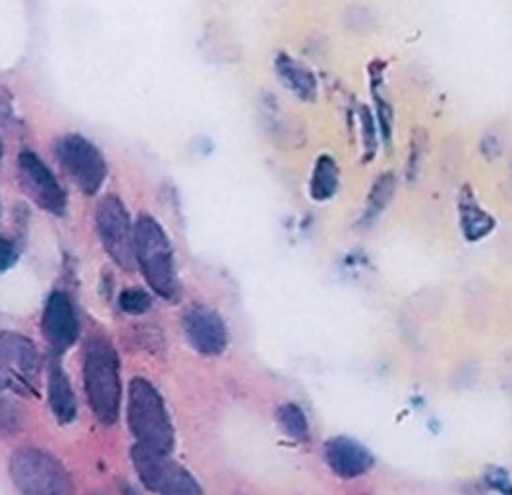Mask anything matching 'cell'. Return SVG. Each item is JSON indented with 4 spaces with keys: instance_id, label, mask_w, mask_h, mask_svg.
Wrapping results in <instances>:
<instances>
[{
    "instance_id": "1",
    "label": "cell",
    "mask_w": 512,
    "mask_h": 495,
    "mask_svg": "<svg viewBox=\"0 0 512 495\" xmlns=\"http://www.w3.org/2000/svg\"><path fill=\"white\" fill-rule=\"evenodd\" d=\"M84 387L95 418L113 426L120 414L122 379L113 343L101 335L91 337L84 349Z\"/></svg>"
},
{
    "instance_id": "2",
    "label": "cell",
    "mask_w": 512,
    "mask_h": 495,
    "mask_svg": "<svg viewBox=\"0 0 512 495\" xmlns=\"http://www.w3.org/2000/svg\"><path fill=\"white\" fill-rule=\"evenodd\" d=\"M134 252L145 283L165 300H176L180 285L174 265L171 240L163 227L149 215H142L134 225Z\"/></svg>"
},
{
    "instance_id": "3",
    "label": "cell",
    "mask_w": 512,
    "mask_h": 495,
    "mask_svg": "<svg viewBox=\"0 0 512 495\" xmlns=\"http://www.w3.org/2000/svg\"><path fill=\"white\" fill-rule=\"evenodd\" d=\"M128 426L138 445L171 455L174 430L163 397L153 383L134 378L128 387Z\"/></svg>"
},
{
    "instance_id": "4",
    "label": "cell",
    "mask_w": 512,
    "mask_h": 495,
    "mask_svg": "<svg viewBox=\"0 0 512 495\" xmlns=\"http://www.w3.org/2000/svg\"><path fill=\"white\" fill-rule=\"evenodd\" d=\"M8 474L22 495H74V482L66 466L49 451L37 447L14 451Z\"/></svg>"
},
{
    "instance_id": "5",
    "label": "cell",
    "mask_w": 512,
    "mask_h": 495,
    "mask_svg": "<svg viewBox=\"0 0 512 495\" xmlns=\"http://www.w3.org/2000/svg\"><path fill=\"white\" fill-rule=\"evenodd\" d=\"M41 356L35 343L16 331L0 333V389L35 397L39 393Z\"/></svg>"
},
{
    "instance_id": "6",
    "label": "cell",
    "mask_w": 512,
    "mask_h": 495,
    "mask_svg": "<svg viewBox=\"0 0 512 495\" xmlns=\"http://www.w3.org/2000/svg\"><path fill=\"white\" fill-rule=\"evenodd\" d=\"M132 465L143 486L157 495H203L198 480L172 461L171 455L151 451L142 445L132 449Z\"/></svg>"
},
{
    "instance_id": "7",
    "label": "cell",
    "mask_w": 512,
    "mask_h": 495,
    "mask_svg": "<svg viewBox=\"0 0 512 495\" xmlns=\"http://www.w3.org/2000/svg\"><path fill=\"white\" fill-rule=\"evenodd\" d=\"M55 153L64 173L86 196H95L101 190L107 178V163L89 140L78 134L64 136L58 140Z\"/></svg>"
},
{
    "instance_id": "8",
    "label": "cell",
    "mask_w": 512,
    "mask_h": 495,
    "mask_svg": "<svg viewBox=\"0 0 512 495\" xmlns=\"http://www.w3.org/2000/svg\"><path fill=\"white\" fill-rule=\"evenodd\" d=\"M97 233L103 248L120 269L132 273L136 269L134 225L124 204L116 196H107L97 205Z\"/></svg>"
},
{
    "instance_id": "9",
    "label": "cell",
    "mask_w": 512,
    "mask_h": 495,
    "mask_svg": "<svg viewBox=\"0 0 512 495\" xmlns=\"http://www.w3.org/2000/svg\"><path fill=\"white\" fill-rule=\"evenodd\" d=\"M18 178H20L22 190L26 192L28 198H31L33 204L39 205L41 209L53 215H64L68 205L66 192L60 186L57 176L53 175V171L33 151L20 153Z\"/></svg>"
},
{
    "instance_id": "10",
    "label": "cell",
    "mask_w": 512,
    "mask_h": 495,
    "mask_svg": "<svg viewBox=\"0 0 512 495\" xmlns=\"http://www.w3.org/2000/svg\"><path fill=\"white\" fill-rule=\"evenodd\" d=\"M41 331L47 343L58 350L70 349L80 335V320L72 298L66 292L55 291L45 302Z\"/></svg>"
},
{
    "instance_id": "11",
    "label": "cell",
    "mask_w": 512,
    "mask_h": 495,
    "mask_svg": "<svg viewBox=\"0 0 512 495\" xmlns=\"http://www.w3.org/2000/svg\"><path fill=\"white\" fill-rule=\"evenodd\" d=\"M184 333L194 350L205 356H219L227 349V325L209 308L196 306L188 310L184 316Z\"/></svg>"
},
{
    "instance_id": "12",
    "label": "cell",
    "mask_w": 512,
    "mask_h": 495,
    "mask_svg": "<svg viewBox=\"0 0 512 495\" xmlns=\"http://www.w3.org/2000/svg\"><path fill=\"white\" fill-rule=\"evenodd\" d=\"M327 465L341 478H356L370 470L373 465L371 453L360 443L348 437L331 439L325 447Z\"/></svg>"
},
{
    "instance_id": "13",
    "label": "cell",
    "mask_w": 512,
    "mask_h": 495,
    "mask_svg": "<svg viewBox=\"0 0 512 495\" xmlns=\"http://www.w3.org/2000/svg\"><path fill=\"white\" fill-rule=\"evenodd\" d=\"M47 395L49 405L58 420V424H70L78 416V401L72 389V383L64 368L53 362L47 372Z\"/></svg>"
},
{
    "instance_id": "14",
    "label": "cell",
    "mask_w": 512,
    "mask_h": 495,
    "mask_svg": "<svg viewBox=\"0 0 512 495\" xmlns=\"http://www.w3.org/2000/svg\"><path fill=\"white\" fill-rule=\"evenodd\" d=\"M275 68H277V74L281 78V82L285 84L286 88L290 89L296 97L304 99V101H312L315 99V93H317V82H315V76L312 72L296 62L294 59H290L288 55H281L277 62H275Z\"/></svg>"
},
{
    "instance_id": "15",
    "label": "cell",
    "mask_w": 512,
    "mask_h": 495,
    "mask_svg": "<svg viewBox=\"0 0 512 495\" xmlns=\"http://www.w3.org/2000/svg\"><path fill=\"white\" fill-rule=\"evenodd\" d=\"M460 221H462L464 236L468 240H480L495 225L493 219L478 205L470 188H464L460 196Z\"/></svg>"
},
{
    "instance_id": "16",
    "label": "cell",
    "mask_w": 512,
    "mask_h": 495,
    "mask_svg": "<svg viewBox=\"0 0 512 495\" xmlns=\"http://www.w3.org/2000/svg\"><path fill=\"white\" fill-rule=\"evenodd\" d=\"M337 188H339V167L331 155H321L313 169L312 184H310L312 198L325 202L335 196Z\"/></svg>"
},
{
    "instance_id": "17",
    "label": "cell",
    "mask_w": 512,
    "mask_h": 495,
    "mask_svg": "<svg viewBox=\"0 0 512 495\" xmlns=\"http://www.w3.org/2000/svg\"><path fill=\"white\" fill-rule=\"evenodd\" d=\"M397 188V178L393 173H385L379 176L377 182L371 188L370 198H368V215L370 217H377L389 202L393 200Z\"/></svg>"
},
{
    "instance_id": "18",
    "label": "cell",
    "mask_w": 512,
    "mask_h": 495,
    "mask_svg": "<svg viewBox=\"0 0 512 495\" xmlns=\"http://www.w3.org/2000/svg\"><path fill=\"white\" fill-rule=\"evenodd\" d=\"M277 420H279L281 428L285 430L286 436L298 439V441L308 439L310 430H308V420H306L302 408L296 407V405H285V407L279 408Z\"/></svg>"
},
{
    "instance_id": "19",
    "label": "cell",
    "mask_w": 512,
    "mask_h": 495,
    "mask_svg": "<svg viewBox=\"0 0 512 495\" xmlns=\"http://www.w3.org/2000/svg\"><path fill=\"white\" fill-rule=\"evenodd\" d=\"M342 22L352 33H362V35L371 33L377 26L375 14L371 12L368 6H362V4L348 6L342 14Z\"/></svg>"
},
{
    "instance_id": "20",
    "label": "cell",
    "mask_w": 512,
    "mask_h": 495,
    "mask_svg": "<svg viewBox=\"0 0 512 495\" xmlns=\"http://www.w3.org/2000/svg\"><path fill=\"white\" fill-rule=\"evenodd\" d=\"M26 424L24 412L18 407L12 399H8L6 395L0 393V434L2 436H12L22 432Z\"/></svg>"
},
{
    "instance_id": "21",
    "label": "cell",
    "mask_w": 512,
    "mask_h": 495,
    "mask_svg": "<svg viewBox=\"0 0 512 495\" xmlns=\"http://www.w3.org/2000/svg\"><path fill=\"white\" fill-rule=\"evenodd\" d=\"M151 304H153L151 296L142 289H126L118 296L120 310L126 314H132V316H142L151 308Z\"/></svg>"
},
{
    "instance_id": "22",
    "label": "cell",
    "mask_w": 512,
    "mask_h": 495,
    "mask_svg": "<svg viewBox=\"0 0 512 495\" xmlns=\"http://www.w3.org/2000/svg\"><path fill=\"white\" fill-rule=\"evenodd\" d=\"M427 151V132L424 128H416L410 142V157H408V175L416 176L422 167Z\"/></svg>"
},
{
    "instance_id": "23",
    "label": "cell",
    "mask_w": 512,
    "mask_h": 495,
    "mask_svg": "<svg viewBox=\"0 0 512 495\" xmlns=\"http://www.w3.org/2000/svg\"><path fill=\"white\" fill-rule=\"evenodd\" d=\"M375 117H377V124H379L383 140L389 142L391 134H393V107L379 93L375 95Z\"/></svg>"
},
{
    "instance_id": "24",
    "label": "cell",
    "mask_w": 512,
    "mask_h": 495,
    "mask_svg": "<svg viewBox=\"0 0 512 495\" xmlns=\"http://www.w3.org/2000/svg\"><path fill=\"white\" fill-rule=\"evenodd\" d=\"M360 128H362L366 157L370 159V157H373L377 140H375V117L371 115V111L368 107H362V109H360Z\"/></svg>"
},
{
    "instance_id": "25",
    "label": "cell",
    "mask_w": 512,
    "mask_h": 495,
    "mask_svg": "<svg viewBox=\"0 0 512 495\" xmlns=\"http://www.w3.org/2000/svg\"><path fill=\"white\" fill-rule=\"evenodd\" d=\"M18 260V252L14 248V244L6 238H0V273L8 271Z\"/></svg>"
},
{
    "instance_id": "26",
    "label": "cell",
    "mask_w": 512,
    "mask_h": 495,
    "mask_svg": "<svg viewBox=\"0 0 512 495\" xmlns=\"http://www.w3.org/2000/svg\"><path fill=\"white\" fill-rule=\"evenodd\" d=\"M499 138L497 136H485L484 142H482V149H484L487 155H491V157H495L497 153H501V142H497Z\"/></svg>"
},
{
    "instance_id": "27",
    "label": "cell",
    "mask_w": 512,
    "mask_h": 495,
    "mask_svg": "<svg viewBox=\"0 0 512 495\" xmlns=\"http://www.w3.org/2000/svg\"><path fill=\"white\" fill-rule=\"evenodd\" d=\"M122 495H138V494H136V492H134V490H132V488H130V486H126V488H124V492H122Z\"/></svg>"
},
{
    "instance_id": "28",
    "label": "cell",
    "mask_w": 512,
    "mask_h": 495,
    "mask_svg": "<svg viewBox=\"0 0 512 495\" xmlns=\"http://www.w3.org/2000/svg\"><path fill=\"white\" fill-rule=\"evenodd\" d=\"M2 155H4V147H2V142H0V161H2Z\"/></svg>"
}]
</instances>
